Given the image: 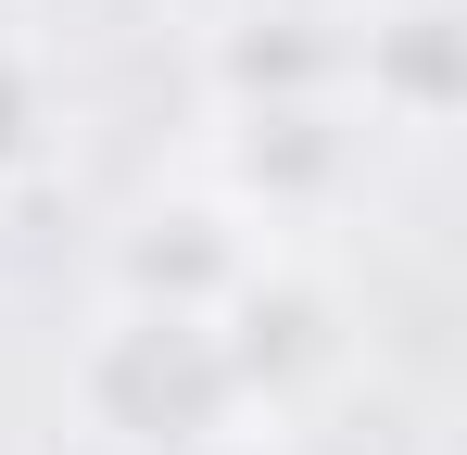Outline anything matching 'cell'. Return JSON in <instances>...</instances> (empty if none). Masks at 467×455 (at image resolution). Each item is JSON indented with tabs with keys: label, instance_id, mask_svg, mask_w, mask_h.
Listing matches in <instances>:
<instances>
[{
	"label": "cell",
	"instance_id": "cell-1",
	"mask_svg": "<svg viewBox=\"0 0 467 455\" xmlns=\"http://www.w3.org/2000/svg\"><path fill=\"white\" fill-rule=\"evenodd\" d=\"M77 418L114 455H190V443H240L253 405H240L228 329L215 316H177V303H101L77 342Z\"/></svg>",
	"mask_w": 467,
	"mask_h": 455
},
{
	"label": "cell",
	"instance_id": "cell-2",
	"mask_svg": "<svg viewBox=\"0 0 467 455\" xmlns=\"http://www.w3.org/2000/svg\"><path fill=\"white\" fill-rule=\"evenodd\" d=\"M215 127H228V140H215V203H228L240 228L316 216V203L341 190V164H354V101H341V89H316V101H228Z\"/></svg>",
	"mask_w": 467,
	"mask_h": 455
},
{
	"label": "cell",
	"instance_id": "cell-3",
	"mask_svg": "<svg viewBox=\"0 0 467 455\" xmlns=\"http://www.w3.org/2000/svg\"><path fill=\"white\" fill-rule=\"evenodd\" d=\"M265 228H240L215 190H177V203H140L114 228V303H177V316H215V303L253 279Z\"/></svg>",
	"mask_w": 467,
	"mask_h": 455
},
{
	"label": "cell",
	"instance_id": "cell-4",
	"mask_svg": "<svg viewBox=\"0 0 467 455\" xmlns=\"http://www.w3.org/2000/svg\"><path fill=\"white\" fill-rule=\"evenodd\" d=\"M341 101L379 127H442L455 114V0H367L341 38Z\"/></svg>",
	"mask_w": 467,
	"mask_h": 455
},
{
	"label": "cell",
	"instance_id": "cell-5",
	"mask_svg": "<svg viewBox=\"0 0 467 455\" xmlns=\"http://www.w3.org/2000/svg\"><path fill=\"white\" fill-rule=\"evenodd\" d=\"M38 152H51V76H38V51L0 38V190H13Z\"/></svg>",
	"mask_w": 467,
	"mask_h": 455
}]
</instances>
